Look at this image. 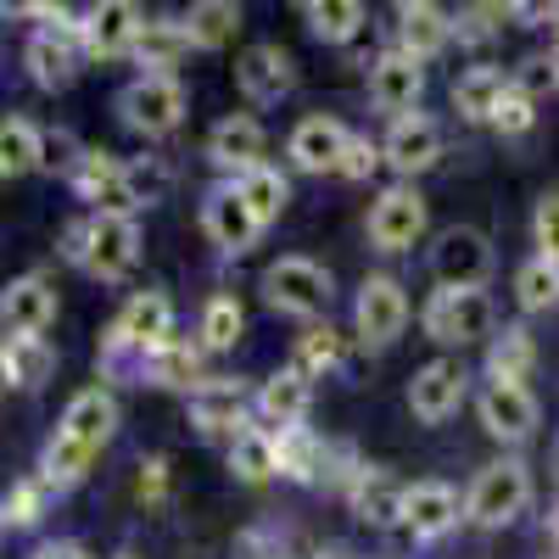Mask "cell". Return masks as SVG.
<instances>
[{"label":"cell","instance_id":"cell-1","mask_svg":"<svg viewBox=\"0 0 559 559\" xmlns=\"http://www.w3.org/2000/svg\"><path fill=\"white\" fill-rule=\"evenodd\" d=\"M62 258L79 263L90 280H107V286H118V280L134 274L140 263V224L134 213H84L62 229Z\"/></svg>","mask_w":559,"mask_h":559},{"label":"cell","instance_id":"cell-2","mask_svg":"<svg viewBox=\"0 0 559 559\" xmlns=\"http://www.w3.org/2000/svg\"><path fill=\"white\" fill-rule=\"evenodd\" d=\"M532 471L526 459H492L476 471L471 492H464V521L481 526V532H503L509 521H521L532 509Z\"/></svg>","mask_w":559,"mask_h":559},{"label":"cell","instance_id":"cell-3","mask_svg":"<svg viewBox=\"0 0 559 559\" xmlns=\"http://www.w3.org/2000/svg\"><path fill=\"white\" fill-rule=\"evenodd\" d=\"M419 331L437 347H471V342H492V297L487 286H437L419 308Z\"/></svg>","mask_w":559,"mask_h":559},{"label":"cell","instance_id":"cell-4","mask_svg":"<svg viewBox=\"0 0 559 559\" xmlns=\"http://www.w3.org/2000/svg\"><path fill=\"white\" fill-rule=\"evenodd\" d=\"M331 297H336V280L324 263L313 258H274L263 269V302L274 313H286V319H302V324H319L324 313H331Z\"/></svg>","mask_w":559,"mask_h":559},{"label":"cell","instance_id":"cell-5","mask_svg":"<svg viewBox=\"0 0 559 559\" xmlns=\"http://www.w3.org/2000/svg\"><path fill=\"white\" fill-rule=\"evenodd\" d=\"M185 84L174 73H134L118 90V118L140 134V140H168L185 123Z\"/></svg>","mask_w":559,"mask_h":559},{"label":"cell","instance_id":"cell-6","mask_svg":"<svg viewBox=\"0 0 559 559\" xmlns=\"http://www.w3.org/2000/svg\"><path fill=\"white\" fill-rule=\"evenodd\" d=\"M84 17H51L39 23L23 45V68L28 79L45 90V96H57V90H68L79 79V62H84Z\"/></svg>","mask_w":559,"mask_h":559},{"label":"cell","instance_id":"cell-7","mask_svg":"<svg viewBox=\"0 0 559 559\" xmlns=\"http://www.w3.org/2000/svg\"><path fill=\"white\" fill-rule=\"evenodd\" d=\"M476 419H481V431L503 448H521L537 437L543 426V408H537V392L526 381H498L487 376L481 392H476Z\"/></svg>","mask_w":559,"mask_h":559},{"label":"cell","instance_id":"cell-8","mask_svg":"<svg viewBox=\"0 0 559 559\" xmlns=\"http://www.w3.org/2000/svg\"><path fill=\"white\" fill-rule=\"evenodd\" d=\"M408 331V292L397 274H364V286L353 297V336L364 347H392Z\"/></svg>","mask_w":559,"mask_h":559},{"label":"cell","instance_id":"cell-9","mask_svg":"<svg viewBox=\"0 0 559 559\" xmlns=\"http://www.w3.org/2000/svg\"><path fill=\"white\" fill-rule=\"evenodd\" d=\"M426 224H431L426 197H419L408 179H403V185H386V191L376 197V207H369V247L386 252V258L414 252L419 236H426Z\"/></svg>","mask_w":559,"mask_h":559},{"label":"cell","instance_id":"cell-10","mask_svg":"<svg viewBox=\"0 0 559 559\" xmlns=\"http://www.w3.org/2000/svg\"><path fill=\"white\" fill-rule=\"evenodd\" d=\"M185 414H191V426H197L202 437H229V442H236V437L252 426L258 397H252L241 381L213 376V381H202L191 397H185Z\"/></svg>","mask_w":559,"mask_h":559},{"label":"cell","instance_id":"cell-11","mask_svg":"<svg viewBox=\"0 0 559 559\" xmlns=\"http://www.w3.org/2000/svg\"><path fill=\"white\" fill-rule=\"evenodd\" d=\"M68 185H73V197H79V202H90L96 213H140L134 185H129V163H118L112 152L84 146V152H79V163L68 168Z\"/></svg>","mask_w":559,"mask_h":559},{"label":"cell","instance_id":"cell-12","mask_svg":"<svg viewBox=\"0 0 559 559\" xmlns=\"http://www.w3.org/2000/svg\"><path fill=\"white\" fill-rule=\"evenodd\" d=\"M492 241L481 236L476 224H453L437 236L431 247V274H437V286H487L492 280Z\"/></svg>","mask_w":559,"mask_h":559},{"label":"cell","instance_id":"cell-13","mask_svg":"<svg viewBox=\"0 0 559 559\" xmlns=\"http://www.w3.org/2000/svg\"><path fill=\"white\" fill-rule=\"evenodd\" d=\"M202 236H207L224 258H241V252L263 236V218L247 207V197L236 191V179L213 185V191L202 197Z\"/></svg>","mask_w":559,"mask_h":559},{"label":"cell","instance_id":"cell-14","mask_svg":"<svg viewBox=\"0 0 559 559\" xmlns=\"http://www.w3.org/2000/svg\"><path fill=\"white\" fill-rule=\"evenodd\" d=\"M464 392H471V376H464L459 358H431L414 369L408 381V414L419 419V426H442V419L459 414Z\"/></svg>","mask_w":559,"mask_h":559},{"label":"cell","instance_id":"cell-15","mask_svg":"<svg viewBox=\"0 0 559 559\" xmlns=\"http://www.w3.org/2000/svg\"><path fill=\"white\" fill-rule=\"evenodd\" d=\"M381 152H386V168H392L397 179L431 174V168L442 163V123H437L431 112H403V118H392Z\"/></svg>","mask_w":559,"mask_h":559},{"label":"cell","instance_id":"cell-16","mask_svg":"<svg viewBox=\"0 0 559 559\" xmlns=\"http://www.w3.org/2000/svg\"><path fill=\"white\" fill-rule=\"evenodd\" d=\"M140 28H146V12H140V0H96V7L84 12V51H90V62L134 57Z\"/></svg>","mask_w":559,"mask_h":559},{"label":"cell","instance_id":"cell-17","mask_svg":"<svg viewBox=\"0 0 559 559\" xmlns=\"http://www.w3.org/2000/svg\"><path fill=\"white\" fill-rule=\"evenodd\" d=\"M419 96H426V62L408 57V51H392L369 62V102H376L386 118H403V112H419Z\"/></svg>","mask_w":559,"mask_h":559},{"label":"cell","instance_id":"cell-18","mask_svg":"<svg viewBox=\"0 0 559 559\" xmlns=\"http://www.w3.org/2000/svg\"><path fill=\"white\" fill-rule=\"evenodd\" d=\"M347 146H353V129H347L342 118L308 112V118L292 129V140H286V157H292V168H302V174H342Z\"/></svg>","mask_w":559,"mask_h":559},{"label":"cell","instance_id":"cell-19","mask_svg":"<svg viewBox=\"0 0 559 559\" xmlns=\"http://www.w3.org/2000/svg\"><path fill=\"white\" fill-rule=\"evenodd\" d=\"M51 319H57V286L39 269L7 280V292H0V324H7V336H45Z\"/></svg>","mask_w":559,"mask_h":559},{"label":"cell","instance_id":"cell-20","mask_svg":"<svg viewBox=\"0 0 559 559\" xmlns=\"http://www.w3.org/2000/svg\"><path fill=\"white\" fill-rule=\"evenodd\" d=\"M464 521V503L448 481H414L403 498V532L414 543H442L453 526Z\"/></svg>","mask_w":559,"mask_h":559},{"label":"cell","instance_id":"cell-21","mask_svg":"<svg viewBox=\"0 0 559 559\" xmlns=\"http://www.w3.org/2000/svg\"><path fill=\"white\" fill-rule=\"evenodd\" d=\"M236 84H241V96H247L252 107H274V102L292 96L297 62L280 51V45H247L241 62H236Z\"/></svg>","mask_w":559,"mask_h":559},{"label":"cell","instance_id":"cell-22","mask_svg":"<svg viewBox=\"0 0 559 559\" xmlns=\"http://www.w3.org/2000/svg\"><path fill=\"white\" fill-rule=\"evenodd\" d=\"M263 152H269V134H263V123H258L252 112H229V118H218V123L207 129V163L224 168L229 179L247 174V168H258Z\"/></svg>","mask_w":559,"mask_h":559},{"label":"cell","instance_id":"cell-23","mask_svg":"<svg viewBox=\"0 0 559 559\" xmlns=\"http://www.w3.org/2000/svg\"><path fill=\"white\" fill-rule=\"evenodd\" d=\"M308 408H313V381L302 376L297 364L274 369V376L258 386V426H269V431L308 426Z\"/></svg>","mask_w":559,"mask_h":559},{"label":"cell","instance_id":"cell-24","mask_svg":"<svg viewBox=\"0 0 559 559\" xmlns=\"http://www.w3.org/2000/svg\"><path fill=\"white\" fill-rule=\"evenodd\" d=\"M112 336H123L129 347H140V353L152 358V353L174 336V302H168L163 292H140V297H129L123 313L112 319Z\"/></svg>","mask_w":559,"mask_h":559},{"label":"cell","instance_id":"cell-25","mask_svg":"<svg viewBox=\"0 0 559 559\" xmlns=\"http://www.w3.org/2000/svg\"><path fill=\"white\" fill-rule=\"evenodd\" d=\"M57 426H62V431H73V437H84L90 448H107V442H112V431H118V397H112V386H107V381H96V386L73 392Z\"/></svg>","mask_w":559,"mask_h":559},{"label":"cell","instance_id":"cell-26","mask_svg":"<svg viewBox=\"0 0 559 559\" xmlns=\"http://www.w3.org/2000/svg\"><path fill=\"white\" fill-rule=\"evenodd\" d=\"M202 364H207V347L191 342V336H168L152 358H146V381L163 386V392H185L191 397L207 376H202Z\"/></svg>","mask_w":559,"mask_h":559},{"label":"cell","instance_id":"cell-27","mask_svg":"<svg viewBox=\"0 0 559 559\" xmlns=\"http://www.w3.org/2000/svg\"><path fill=\"white\" fill-rule=\"evenodd\" d=\"M96 459H102V448H90L84 437L57 426L51 437H45V448H39V481L51 492H73L90 476V464H96Z\"/></svg>","mask_w":559,"mask_h":559},{"label":"cell","instance_id":"cell-28","mask_svg":"<svg viewBox=\"0 0 559 559\" xmlns=\"http://www.w3.org/2000/svg\"><path fill=\"white\" fill-rule=\"evenodd\" d=\"M57 369V347L45 336H7L0 347V376H7L12 392H39Z\"/></svg>","mask_w":559,"mask_h":559},{"label":"cell","instance_id":"cell-29","mask_svg":"<svg viewBox=\"0 0 559 559\" xmlns=\"http://www.w3.org/2000/svg\"><path fill=\"white\" fill-rule=\"evenodd\" d=\"M403 498H408V487H397L386 471H369L358 476V487L347 492V503H353V515L364 521V526H376V532H386V526H403Z\"/></svg>","mask_w":559,"mask_h":559},{"label":"cell","instance_id":"cell-30","mask_svg":"<svg viewBox=\"0 0 559 559\" xmlns=\"http://www.w3.org/2000/svg\"><path fill=\"white\" fill-rule=\"evenodd\" d=\"M191 51V34H185V17H146L134 39V68L140 73H174Z\"/></svg>","mask_w":559,"mask_h":559},{"label":"cell","instance_id":"cell-31","mask_svg":"<svg viewBox=\"0 0 559 559\" xmlns=\"http://www.w3.org/2000/svg\"><path fill=\"white\" fill-rule=\"evenodd\" d=\"M229 471H236V481H247V487L274 481L280 476V431L247 426L236 442H229Z\"/></svg>","mask_w":559,"mask_h":559},{"label":"cell","instance_id":"cell-32","mask_svg":"<svg viewBox=\"0 0 559 559\" xmlns=\"http://www.w3.org/2000/svg\"><path fill=\"white\" fill-rule=\"evenodd\" d=\"M509 79L503 68H471V73H459V84H453V107H459V118L464 123H492V112H498V102L509 96Z\"/></svg>","mask_w":559,"mask_h":559},{"label":"cell","instance_id":"cell-33","mask_svg":"<svg viewBox=\"0 0 559 559\" xmlns=\"http://www.w3.org/2000/svg\"><path fill=\"white\" fill-rule=\"evenodd\" d=\"M34 168H45V134L34 118L7 112V123H0V179H23Z\"/></svg>","mask_w":559,"mask_h":559},{"label":"cell","instance_id":"cell-34","mask_svg":"<svg viewBox=\"0 0 559 559\" xmlns=\"http://www.w3.org/2000/svg\"><path fill=\"white\" fill-rule=\"evenodd\" d=\"M185 34H191L197 51H224V45L241 34V0H191Z\"/></svg>","mask_w":559,"mask_h":559},{"label":"cell","instance_id":"cell-35","mask_svg":"<svg viewBox=\"0 0 559 559\" xmlns=\"http://www.w3.org/2000/svg\"><path fill=\"white\" fill-rule=\"evenodd\" d=\"M453 45V17L442 12V7H419V12H403V23H397V51H408V57H419V62H431V57H442Z\"/></svg>","mask_w":559,"mask_h":559},{"label":"cell","instance_id":"cell-36","mask_svg":"<svg viewBox=\"0 0 559 559\" xmlns=\"http://www.w3.org/2000/svg\"><path fill=\"white\" fill-rule=\"evenodd\" d=\"M241 336H247V308H241V297H236V292H213V297L202 302L197 342H202L207 353H229Z\"/></svg>","mask_w":559,"mask_h":559},{"label":"cell","instance_id":"cell-37","mask_svg":"<svg viewBox=\"0 0 559 559\" xmlns=\"http://www.w3.org/2000/svg\"><path fill=\"white\" fill-rule=\"evenodd\" d=\"M532 369H537V342H532L526 324H503V331H492V342H487V376L526 381Z\"/></svg>","mask_w":559,"mask_h":559},{"label":"cell","instance_id":"cell-38","mask_svg":"<svg viewBox=\"0 0 559 559\" xmlns=\"http://www.w3.org/2000/svg\"><path fill=\"white\" fill-rule=\"evenodd\" d=\"M236 191H241V197H247V207L263 218V229L292 207V179L280 174V168H269V163H258V168L236 174Z\"/></svg>","mask_w":559,"mask_h":559},{"label":"cell","instance_id":"cell-39","mask_svg":"<svg viewBox=\"0 0 559 559\" xmlns=\"http://www.w3.org/2000/svg\"><path fill=\"white\" fill-rule=\"evenodd\" d=\"M324 453H331V442L313 437L308 426L280 431V476L286 481H319L324 476Z\"/></svg>","mask_w":559,"mask_h":559},{"label":"cell","instance_id":"cell-40","mask_svg":"<svg viewBox=\"0 0 559 559\" xmlns=\"http://www.w3.org/2000/svg\"><path fill=\"white\" fill-rule=\"evenodd\" d=\"M515 302H521L526 313H548V308H559V263H554V258L532 252V258L515 269Z\"/></svg>","mask_w":559,"mask_h":559},{"label":"cell","instance_id":"cell-41","mask_svg":"<svg viewBox=\"0 0 559 559\" xmlns=\"http://www.w3.org/2000/svg\"><path fill=\"white\" fill-rule=\"evenodd\" d=\"M342 353H347V342L331 331V324H308V331L297 336V353H292V364L302 369L308 381H324L331 369H342Z\"/></svg>","mask_w":559,"mask_h":559},{"label":"cell","instance_id":"cell-42","mask_svg":"<svg viewBox=\"0 0 559 559\" xmlns=\"http://www.w3.org/2000/svg\"><path fill=\"white\" fill-rule=\"evenodd\" d=\"M364 28V0H313L308 7V34L319 45H347Z\"/></svg>","mask_w":559,"mask_h":559},{"label":"cell","instance_id":"cell-43","mask_svg":"<svg viewBox=\"0 0 559 559\" xmlns=\"http://www.w3.org/2000/svg\"><path fill=\"white\" fill-rule=\"evenodd\" d=\"M45 509H51V487H45L39 476L28 481H12L7 498H0V521H7V532H28L45 521Z\"/></svg>","mask_w":559,"mask_h":559},{"label":"cell","instance_id":"cell-44","mask_svg":"<svg viewBox=\"0 0 559 559\" xmlns=\"http://www.w3.org/2000/svg\"><path fill=\"white\" fill-rule=\"evenodd\" d=\"M503 17H515V7H509V0H471L464 12H453V34H459L464 45H481V39L498 34Z\"/></svg>","mask_w":559,"mask_h":559},{"label":"cell","instance_id":"cell-45","mask_svg":"<svg viewBox=\"0 0 559 559\" xmlns=\"http://www.w3.org/2000/svg\"><path fill=\"white\" fill-rule=\"evenodd\" d=\"M532 123H537V96L515 79V84H509V96L498 102V112H492V129L498 134H526Z\"/></svg>","mask_w":559,"mask_h":559},{"label":"cell","instance_id":"cell-46","mask_svg":"<svg viewBox=\"0 0 559 559\" xmlns=\"http://www.w3.org/2000/svg\"><path fill=\"white\" fill-rule=\"evenodd\" d=\"M168 492H174V471H168V459H163V453L140 459V464H134V498H140V503H168Z\"/></svg>","mask_w":559,"mask_h":559},{"label":"cell","instance_id":"cell-47","mask_svg":"<svg viewBox=\"0 0 559 559\" xmlns=\"http://www.w3.org/2000/svg\"><path fill=\"white\" fill-rule=\"evenodd\" d=\"M532 241H537L543 258L559 263V191H548V197L537 202V213H532Z\"/></svg>","mask_w":559,"mask_h":559},{"label":"cell","instance_id":"cell-48","mask_svg":"<svg viewBox=\"0 0 559 559\" xmlns=\"http://www.w3.org/2000/svg\"><path fill=\"white\" fill-rule=\"evenodd\" d=\"M386 163V152H381V140H369V134H353V146H347V157H342V179H369Z\"/></svg>","mask_w":559,"mask_h":559},{"label":"cell","instance_id":"cell-49","mask_svg":"<svg viewBox=\"0 0 559 559\" xmlns=\"http://www.w3.org/2000/svg\"><path fill=\"white\" fill-rule=\"evenodd\" d=\"M73 0H7V12L17 17H34V23H51V17H68Z\"/></svg>","mask_w":559,"mask_h":559},{"label":"cell","instance_id":"cell-50","mask_svg":"<svg viewBox=\"0 0 559 559\" xmlns=\"http://www.w3.org/2000/svg\"><path fill=\"white\" fill-rule=\"evenodd\" d=\"M28 559H90V548H84V543H68V537H57V543H39Z\"/></svg>","mask_w":559,"mask_h":559},{"label":"cell","instance_id":"cell-51","mask_svg":"<svg viewBox=\"0 0 559 559\" xmlns=\"http://www.w3.org/2000/svg\"><path fill=\"white\" fill-rule=\"evenodd\" d=\"M548 537H554V548H559V498L548 503Z\"/></svg>","mask_w":559,"mask_h":559},{"label":"cell","instance_id":"cell-52","mask_svg":"<svg viewBox=\"0 0 559 559\" xmlns=\"http://www.w3.org/2000/svg\"><path fill=\"white\" fill-rule=\"evenodd\" d=\"M397 12H419V7H437V0H392Z\"/></svg>","mask_w":559,"mask_h":559},{"label":"cell","instance_id":"cell-53","mask_svg":"<svg viewBox=\"0 0 559 559\" xmlns=\"http://www.w3.org/2000/svg\"><path fill=\"white\" fill-rule=\"evenodd\" d=\"M548 68H554V90H559V39H554V51H548Z\"/></svg>","mask_w":559,"mask_h":559},{"label":"cell","instance_id":"cell-54","mask_svg":"<svg viewBox=\"0 0 559 559\" xmlns=\"http://www.w3.org/2000/svg\"><path fill=\"white\" fill-rule=\"evenodd\" d=\"M554 476H559V437H554Z\"/></svg>","mask_w":559,"mask_h":559},{"label":"cell","instance_id":"cell-55","mask_svg":"<svg viewBox=\"0 0 559 559\" xmlns=\"http://www.w3.org/2000/svg\"><path fill=\"white\" fill-rule=\"evenodd\" d=\"M313 559H347V554H313Z\"/></svg>","mask_w":559,"mask_h":559},{"label":"cell","instance_id":"cell-56","mask_svg":"<svg viewBox=\"0 0 559 559\" xmlns=\"http://www.w3.org/2000/svg\"><path fill=\"white\" fill-rule=\"evenodd\" d=\"M297 7H302V12H308V7H313V0H297Z\"/></svg>","mask_w":559,"mask_h":559},{"label":"cell","instance_id":"cell-57","mask_svg":"<svg viewBox=\"0 0 559 559\" xmlns=\"http://www.w3.org/2000/svg\"><path fill=\"white\" fill-rule=\"evenodd\" d=\"M118 559H134V554H118Z\"/></svg>","mask_w":559,"mask_h":559},{"label":"cell","instance_id":"cell-58","mask_svg":"<svg viewBox=\"0 0 559 559\" xmlns=\"http://www.w3.org/2000/svg\"><path fill=\"white\" fill-rule=\"evenodd\" d=\"M509 7H521V0H509Z\"/></svg>","mask_w":559,"mask_h":559}]
</instances>
